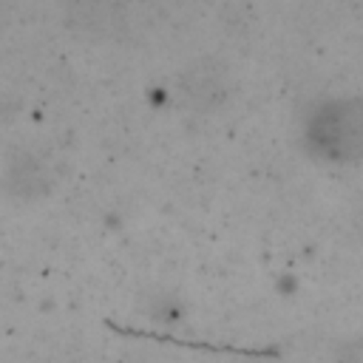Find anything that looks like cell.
Returning a JSON list of instances; mask_svg holds the SVG:
<instances>
[{"mask_svg":"<svg viewBox=\"0 0 363 363\" xmlns=\"http://www.w3.org/2000/svg\"><path fill=\"white\" fill-rule=\"evenodd\" d=\"M179 91H182L184 105L199 113L218 108L230 94L224 65H216L213 60H201V62L190 65L179 79Z\"/></svg>","mask_w":363,"mask_h":363,"instance_id":"obj_2","label":"cell"},{"mask_svg":"<svg viewBox=\"0 0 363 363\" xmlns=\"http://www.w3.org/2000/svg\"><path fill=\"white\" fill-rule=\"evenodd\" d=\"M306 142L329 162L363 159V99H332L306 125Z\"/></svg>","mask_w":363,"mask_h":363,"instance_id":"obj_1","label":"cell"}]
</instances>
